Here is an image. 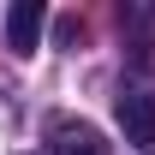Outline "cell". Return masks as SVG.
<instances>
[{
  "mask_svg": "<svg viewBox=\"0 0 155 155\" xmlns=\"http://www.w3.org/2000/svg\"><path fill=\"white\" fill-rule=\"evenodd\" d=\"M114 114H119L125 143H143V149L155 143V96H149V90H125V96L114 101Z\"/></svg>",
  "mask_w": 155,
  "mask_h": 155,
  "instance_id": "1",
  "label": "cell"
},
{
  "mask_svg": "<svg viewBox=\"0 0 155 155\" xmlns=\"http://www.w3.org/2000/svg\"><path fill=\"white\" fill-rule=\"evenodd\" d=\"M42 18H48L42 0H12V12H6V48L12 54H30L42 42Z\"/></svg>",
  "mask_w": 155,
  "mask_h": 155,
  "instance_id": "2",
  "label": "cell"
},
{
  "mask_svg": "<svg viewBox=\"0 0 155 155\" xmlns=\"http://www.w3.org/2000/svg\"><path fill=\"white\" fill-rule=\"evenodd\" d=\"M48 143H54V155H101V131L84 125V119H54Z\"/></svg>",
  "mask_w": 155,
  "mask_h": 155,
  "instance_id": "3",
  "label": "cell"
}]
</instances>
